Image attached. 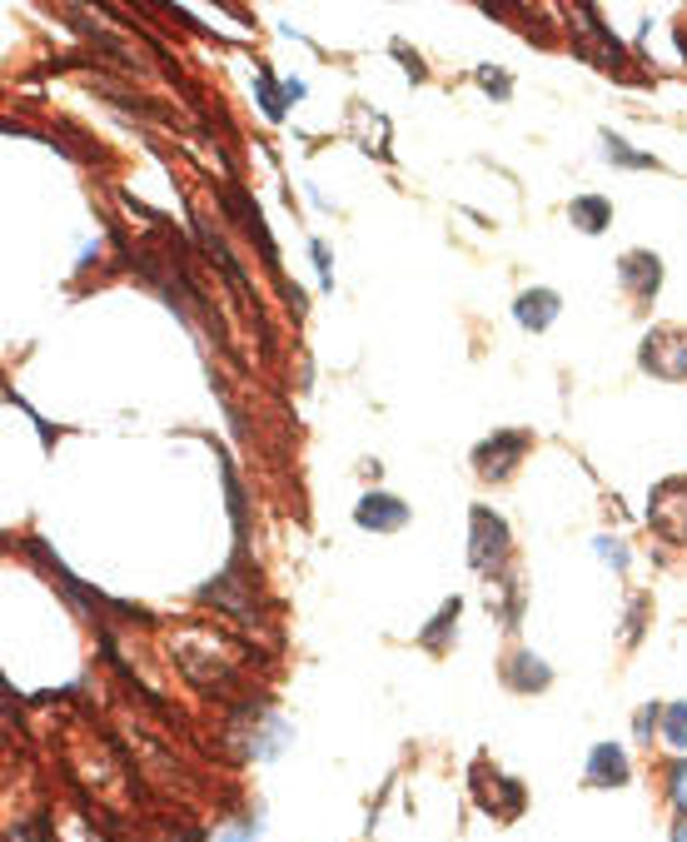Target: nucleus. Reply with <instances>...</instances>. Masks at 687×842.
Listing matches in <instances>:
<instances>
[{
	"label": "nucleus",
	"instance_id": "1",
	"mask_svg": "<svg viewBox=\"0 0 687 842\" xmlns=\"http://www.w3.org/2000/svg\"><path fill=\"white\" fill-rule=\"evenodd\" d=\"M469 563L478 573H498L508 563V524L488 504H473L469 514Z\"/></svg>",
	"mask_w": 687,
	"mask_h": 842
},
{
	"label": "nucleus",
	"instance_id": "2",
	"mask_svg": "<svg viewBox=\"0 0 687 842\" xmlns=\"http://www.w3.org/2000/svg\"><path fill=\"white\" fill-rule=\"evenodd\" d=\"M647 524L663 534L667 543H687V479H663L647 498Z\"/></svg>",
	"mask_w": 687,
	"mask_h": 842
},
{
	"label": "nucleus",
	"instance_id": "3",
	"mask_svg": "<svg viewBox=\"0 0 687 842\" xmlns=\"http://www.w3.org/2000/svg\"><path fill=\"white\" fill-rule=\"evenodd\" d=\"M528 449H533V434L528 429H494L478 449H473V469L484 479H504V474H514V464Z\"/></svg>",
	"mask_w": 687,
	"mask_h": 842
},
{
	"label": "nucleus",
	"instance_id": "4",
	"mask_svg": "<svg viewBox=\"0 0 687 842\" xmlns=\"http://www.w3.org/2000/svg\"><path fill=\"white\" fill-rule=\"evenodd\" d=\"M643 369L657 379H687V335L683 329H653L643 339Z\"/></svg>",
	"mask_w": 687,
	"mask_h": 842
},
{
	"label": "nucleus",
	"instance_id": "5",
	"mask_svg": "<svg viewBox=\"0 0 687 842\" xmlns=\"http://www.w3.org/2000/svg\"><path fill=\"white\" fill-rule=\"evenodd\" d=\"M354 524L359 529H374V534H398L408 524V504L404 498H394V494H364L359 498V508H354Z\"/></svg>",
	"mask_w": 687,
	"mask_h": 842
},
{
	"label": "nucleus",
	"instance_id": "6",
	"mask_svg": "<svg viewBox=\"0 0 687 842\" xmlns=\"http://www.w3.org/2000/svg\"><path fill=\"white\" fill-rule=\"evenodd\" d=\"M618 284H623L633 300H653L657 284H663V259L647 255V249L623 255V259H618Z\"/></svg>",
	"mask_w": 687,
	"mask_h": 842
},
{
	"label": "nucleus",
	"instance_id": "7",
	"mask_svg": "<svg viewBox=\"0 0 687 842\" xmlns=\"http://www.w3.org/2000/svg\"><path fill=\"white\" fill-rule=\"evenodd\" d=\"M583 777H588V788H623L633 777V767H628V753L618 743H593Z\"/></svg>",
	"mask_w": 687,
	"mask_h": 842
},
{
	"label": "nucleus",
	"instance_id": "8",
	"mask_svg": "<svg viewBox=\"0 0 687 842\" xmlns=\"http://www.w3.org/2000/svg\"><path fill=\"white\" fill-rule=\"evenodd\" d=\"M559 310H563L559 290H523L514 304V319L523 324V329H533V335H543L548 324L559 319Z\"/></svg>",
	"mask_w": 687,
	"mask_h": 842
},
{
	"label": "nucleus",
	"instance_id": "9",
	"mask_svg": "<svg viewBox=\"0 0 687 842\" xmlns=\"http://www.w3.org/2000/svg\"><path fill=\"white\" fill-rule=\"evenodd\" d=\"M508 688H518V693H543L548 683H553V673H548V663L538 659V653H518L514 663H508Z\"/></svg>",
	"mask_w": 687,
	"mask_h": 842
},
{
	"label": "nucleus",
	"instance_id": "10",
	"mask_svg": "<svg viewBox=\"0 0 687 842\" xmlns=\"http://www.w3.org/2000/svg\"><path fill=\"white\" fill-rule=\"evenodd\" d=\"M568 220L583 229V235H602L608 220H612V205L602 200V194H578V200L568 205Z\"/></svg>",
	"mask_w": 687,
	"mask_h": 842
},
{
	"label": "nucleus",
	"instance_id": "11",
	"mask_svg": "<svg viewBox=\"0 0 687 842\" xmlns=\"http://www.w3.org/2000/svg\"><path fill=\"white\" fill-rule=\"evenodd\" d=\"M459 614H463V598H449V604L433 614V624L419 633V643L429 648V653H443V648H449V638H453V624H459Z\"/></svg>",
	"mask_w": 687,
	"mask_h": 842
},
{
	"label": "nucleus",
	"instance_id": "12",
	"mask_svg": "<svg viewBox=\"0 0 687 842\" xmlns=\"http://www.w3.org/2000/svg\"><path fill=\"white\" fill-rule=\"evenodd\" d=\"M284 90H274V70L269 65H259V110H264V120H284Z\"/></svg>",
	"mask_w": 687,
	"mask_h": 842
},
{
	"label": "nucleus",
	"instance_id": "13",
	"mask_svg": "<svg viewBox=\"0 0 687 842\" xmlns=\"http://www.w3.org/2000/svg\"><path fill=\"white\" fill-rule=\"evenodd\" d=\"M602 145H608V160H618V165H628V170H657V160L653 155H638V150H628V141L623 135H602Z\"/></svg>",
	"mask_w": 687,
	"mask_h": 842
},
{
	"label": "nucleus",
	"instance_id": "14",
	"mask_svg": "<svg viewBox=\"0 0 687 842\" xmlns=\"http://www.w3.org/2000/svg\"><path fill=\"white\" fill-rule=\"evenodd\" d=\"M663 738H667V748L687 753V698H683V703H673V708L663 712Z\"/></svg>",
	"mask_w": 687,
	"mask_h": 842
},
{
	"label": "nucleus",
	"instance_id": "15",
	"mask_svg": "<svg viewBox=\"0 0 687 842\" xmlns=\"http://www.w3.org/2000/svg\"><path fill=\"white\" fill-rule=\"evenodd\" d=\"M11 842H50V822L45 818H25L11 828Z\"/></svg>",
	"mask_w": 687,
	"mask_h": 842
},
{
	"label": "nucleus",
	"instance_id": "16",
	"mask_svg": "<svg viewBox=\"0 0 687 842\" xmlns=\"http://www.w3.org/2000/svg\"><path fill=\"white\" fill-rule=\"evenodd\" d=\"M478 86L488 90L494 100H508V90H514V80L504 76V70H488V65H478Z\"/></svg>",
	"mask_w": 687,
	"mask_h": 842
},
{
	"label": "nucleus",
	"instance_id": "17",
	"mask_svg": "<svg viewBox=\"0 0 687 842\" xmlns=\"http://www.w3.org/2000/svg\"><path fill=\"white\" fill-rule=\"evenodd\" d=\"M309 255H314V265H319V284H324V290H334V265H329V249H324L319 239H309Z\"/></svg>",
	"mask_w": 687,
	"mask_h": 842
},
{
	"label": "nucleus",
	"instance_id": "18",
	"mask_svg": "<svg viewBox=\"0 0 687 842\" xmlns=\"http://www.w3.org/2000/svg\"><path fill=\"white\" fill-rule=\"evenodd\" d=\"M657 723H663V708H657V703H647V708L638 712V743H647Z\"/></svg>",
	"mask_w": 687,
	"mask_h": 842
},
{
	"label": "nucleus",
	"instance_id": "19",
	"mask_svg": "<svg viewBox=\"0 0 687 842\" xmlns=\"http://www.w3.org/2000/svg\"><path fill=\"white\" fill-rule=\"evenodd\" d=\"M394 55H398V60H404L408 80H424V60H419V55H408V45H404V41H394Z\"/></svg>",
	"mask_w": 687,
	"mask_h": 842
},
{
	"label": "nucleus",
	"instance_id": "20",
	"mask_svg": "<svg viewBox=\"0 0 687 842\" xmlns=\"http://www.w3.org/2000/svg\"><path fill=\"white\" fill-rule=\"evenodd\" d=\"M598 553H602L608 563H618V569H628V549H623L618 539H598Z\"/></svg>",
	"mask_w": 687,
	"mask_h": 842
},
{
	"label": "nucleus",
	"instance_id": "21",
	"mask_svg": "<svg viewBox=\"0 0 687 842\" xmlns=\"http://www.w3.org/2000/svg\"><path fill=\"white\" fill-rule=\"evenodd\" d=\"M673 793H677V802H683V812H687V763L673 767Z\"/></svg>",
	"mask_w": 687,
	"mask_h": 842
},
{
	"label": "nucleus",
	"instance_id": "22",
	"mask_svg": "<svg viewBox=\"0 0 687 842\" xmlns=\"http://www.w3.org/2000/svg\"><path fill=\"white\" fill-rule=\"evenodd\" d=\"M284 100H290V105L294 100H304V80H284Z\"/></svg>",
	"mask_w": 687,
	"mask_h": 842
},
{
	"label": "nucleus",
	"instance_id": "23",
	"mask_svg": "<svg viewBox=\"0 0 687 842\" xmlns=\"http://www.w3.org/2000/svg\"><path fill=\"white\" fill-rule=\"evenodd\" d=\"M673 842H687V818H683V822H677V828H673Z\"/></svg>",
	"mask_w": 687,
	"mask_h": 842
}]
</instances>
